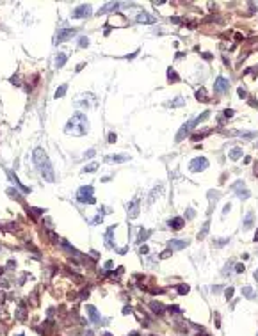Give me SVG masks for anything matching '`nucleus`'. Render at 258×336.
Listing matches in <instances>:
<instances>
[{
  "label": "nucleus",
  "mask_w": 258,
  "mask_h": 336,
  "mask_svg": "<svg viewBox=\"0 0 258 336\" xmlns=\"http://www.w3.org/2000/svg\"><path fill=\"white\" fill-rule=\"evenodd\" d=\"M94 189L91 185H86V187H80L79 189V192H77V199L80 201V203H87V205H93L94 203Z\"/></svg>",
  "instance_id": "obj_3"
},
{
  "label": "nucleus",
  "mask_w": 258,
  "mask_h": 336,
  "mask_svg": "<svg viewBox=\"0 0 258 336\" xmlns=\"http://www.w3.org/2000/svg\"><path fill=\"white\" fill-rule=\"evenodd\" d=\"M224 114L228 116V117H231V116H233V110H226V112H224Z\"/></svg>",
  "instance_id": "obj_48"
},
{
  "label": "nucleus",
  "mask_w": 258,
  "mask_h": 336,
  "mask_svg": "<svg viewBox=\"0 0 258 336\" xmlns=\"http://www.w3.org/2000/svg\"><path fill=\"white\" fill-rule=\"evenodd\" d=\"M178 292L182 293V295H185V293L189 292V286H187V285H180L178 286Z\"/></svg>",
  "instance_id": "obj_36"
},
{
  "label": "nucleus",
  "mask_w": 258,
  "mask_h": 336,
  "mask_svg": "<svg viewBox=\"0 0 258 336\" xmlns=\"http://www.w3.org/2000/svg\"><path fill=\"white\" fill-rule=\"evenodd\" d=\"M86 311L89 313L93 324H98V325H100V324H101V325H103V324H107V320H105V318H103L98 311H96V308H94V306H86Z\"/></svg>",
  "instance_id": "obj_6"
},
{
  "label": "nucleus",
  "mask_w": 258,
  "mask_h": 336,
  "mask_svg": "<svg viewBox=\"0 0 258 336\" xmlns=\"http://www.w3.org/2000/svg\"><path fill=\"white\" fill-rule=\"evenodd\" d=\"M169 254H171L169 251H167V253H162V254H160V258H169Z\"/></svg>",
  "instance_id": "obj_45"
},
{
  "label": "nucleus",
  "mask_w": 258,
  "mask_h": 336,
  "mask_svg": "<svg viewBox=\"0 0 258 336\" xmlns=\"http://www.w3.org/2000/svg\"><path fill=\"white\" fill-rule=\"evenodd\" d=\"M7 194L11 196V198H16V199H22V196H20V192L18 190H15V189H9Z\"/></svg>",
  "instance_id": "obj_33"
},
{
  "label": "nucleus",
  "mask_w": 258,
  "mask_h": 336,
  "mask_svg": "<svg viewBox=\"0 0 258 336\" xmlns=\"http://www.w3.org/2000/svg\"><path fill=\"white\" fill-rule=\"evenodd\" d=\"M118 6H119L118 2H110V4H107L105 7H101L100 11H98V15H105V13H109V11H112V9H116Z\"/></svg>",
  "instance_id": "obj_21"
},
{
  "label": "nucleus",
  "mask_w": 258,
  "mask_h": 336,
  "mask_svg": "<svg viewBox=\"0 0 258 336\" xmlns=\"http://www.w3.org/2000/svg\"><path fill=\"white\" fill-rule=\"evenodd\" d=\"M253 221H255V214L249 212V214L246 215V219H244V226H242L244 231H247L249 228H253Z\"/></svg>",
  "instance_id": "obj_16"
},
{
  "label": "nucleus",
  "mask_w": 258,
  "mask_h": 336,
  "mask_svg": "<svg viewBox=\"0 0 258 336\" xmlns=\"http://www.w3.org/2000/svg\"><path fill=\"white\" fill-rule=\"evenodd\" d=\"M231 295H233V288L230 286L228 290H226V299H231Z\"/></svg>",
  "instance_id": "obj_40"
},
{
  "label": "nucleus",
  "mask_w": 258,
  "mask_h": 336,
  "mask_svg": "<svg viewBox=\"0 0 258 336\" xmlns=\"http://www.w3.org/2000/svg\"><path fill=\"white\" fill-rule=\"evenodd\" d=\"M167 224H169V228H173V229H182L183 226H185V219H182V217H174V219H171Z\"/></svg>",
  "instance_id": "obj_12"
},
{
  "label": "nucleus",
  "mask_w": 258,
  "mask_h": 336,
  "mask_svg": "<svg viewBox=\"0 0 258 336\" xmlns=\"http://www.w3.org/2000/svg\"><path fill=\"white\" fill-rule=\"evenodd\" d=\"M103 336H112V334H110V333H105V334H103Z\"/></svg>",
  "instance_id": "obj_53"
},
{
  "label": "nucleus",
  "mask_w": 258,
  "mask_h": 336,
  "mask_svg": "<svg viewBox=\"0 0 258 336\" xmlns=\"http://www.w3.org/2000/svg\"><path fill=\"white\" fill-rule=\"evenodd\" d=\"M192 217H194V210H192V208H189V210H187L185 219H192Z\"/></svg>",
  "instance_id": "obj_38"
},
{
  "label": "nucleus",
  "mask_w": 258,
  "mask_h": 336,
  "mask_svg": "<svg viewBox=\"0 0 258 336\" xmlns=\"http://www.w3.org/2000/svg\"><path fill=\"white\" fill-rule=\"evenodd\" d=\"M107 162H127L128 160V155H109L105 157Z\"/></svg>",
  "instance_id": "obj_17"
},
{
  "label": "nucleus",
  "mask_w": 258,
  "mask_h": 336,
  "mask_svg": "<svg viewBox=\"0 0 258 336\" xmlns=\"http://www.w3.org/2000/svg\"><path fill=\"white\" fill-rule=\"evenodd\" d=\"M255 174H258V164H256V167H255Z\"/></svg>",
  "instance_id": "obj_51"
},
{
  "label": "nucleus",
  "mask_w": 258,
  "mask_h": 336,
  "mask_svg": "<svg viewBox=\"0 0 258 336\" xmlns=\"http://www.w3.org/2000/svg\"><path fill=\"white\" fill-rule=\"evenodd\" d=\"M66 61H68V55L66 53H62V52H59L57 55H55V68H62V66L66 64Z\"/></svg>",
  "instance_id": "obj_14"
},
{
  "label": "nucleus",
  "mask_w": 258,
  "mask_h": 336,
  "mask_svg": "<svg viewBox=\"0 0 258 336\" xmlns=\"http://www.w3.org/2000/svg\"><path fill=\"white\" fill-rule=\"evenodd\" d=\"M182 105H185V98H182V96H176L173 101H169L167 103V107H182Z\"/></svg>",
  "instance_id": "obj_19"
},
{
  "label": "nucleus",
  "mask_w": 258,
  "mask_h": 336,
  "mask_svg": "<svg viewBox=\"0 0 258 336\" xmlns=\"http://www.w3.org/2000/svg\"><path fill=\"white\" fill-rule=\"evenodd\" d=\"M75 34H77V30H75V29H62V30H59L57 34H55L54 45H59V43H62V41H68V39L73 37Z\"/></svg>",
  "instance_id": "obj_5"
},
{
  "label": "nucleus",
  "mask_w": 258,
  "mask_h": 336,
  "mask_svg": "<svg viewBox=\"0 0 258 336\" xmlns=\"http://www.w3.org/2000/svg\"><path fill=\"white\" fill-rule=\"evenodd\" d=\"M100 222H101V215H96V217L93 219V222H91V224H100Z\"/></svg>",
  "instance_id": "obj_41"
},
{
  "label": "nucleus",
  "mask_w": 258,
  "mask_h": 336,
  "mask_svg": "<svg viewBox=\"0 0 258 336\" xmlns=\"http://www.w3.org/2000/svg\"><path fill=\"white\" fill-rule=\"evenodd\" d=\"M151 309H153L155 313H162V311H164V306H162L160 302H151Z\"/></svg>",
  "instance_id": "obj_28"
},
{
  "label": "nucleus",
  "mask_w": 258,
  "mask_h": 336,
  "mask_svg": "<svg viewBox=\"0 0 258 336\" xmlns=\"http://www.w3.org/2000/svg\"><path fill=\"white\" fill-rule=\"evenodd\" d=\"M80 46H82V48H84V46H87V45H89V39H87V37H80Z\"/></svg>",
  "instance_id": "obj_37"
},
{
  "label": "nucleus",
  "mask_w": 258,
  "mask_h": 336,
  "mask_svg": "<svg viewBox=\"0 0 258 336\" xmlns=\"http://www.w3.org/2000/svg\"><path fill=\"white\" fill-rule=\"evenodd\" d=\"M237 196H239L240 199H247V198H249V190H239Z\"/></svg>",
  "instance_id": "obj_34"
},
{
  "label": "nucleus",
  "mask_w": 258,
  "mask_h": 336,
  "mask_svg": "<svg viewBox=\"0 0 258 336\" xmlns=\"http://www.w3.org/2000/svg\"><path fill=\"white\" fill-rule=\"evenodd\" d=\"M11 82H13V84H16V86H18V84H20V82H18V79H16V77H13V79H11Z\"/></svg>",
  "instance_id": "obj_47"
},
{
  "label": "nucleus",
  "mask_w": 258,
  "mask_h": 336,
  "mask_svg": "<svg viewBox=\"0 0 258 336\" xmlns=\"http://www.w3.org/2000/svg\"><path fill=\"white\" fill-rule=\"evenodd\" d=\"M244 270V265H237V272H242Z\"/></svg>",
  "instance_id": "obj_46"
},
{
  "label": "nucleus",
  "mask_w": 258,
  "mask_h": 336,
  "mask_svg": "<svg viewBox=\"0 0 258 336\" xmlns=\"http://www.w3.org/2000/svg\"><path fill=\"white\" fill-rule=\"evenodd\" d=\"M230 208H231V206H230V203H228V205L224 206V210H222V214H228V212H230Z\"/></svg>",
  "instance_id": "obj_44"
},
{
  "label": "nucleus",
  "mask_w": 258,
  "mask_h": 336,
  "mask_svg": "<svg viewBox=\"0 0 258 336\" xmlns=\"http://www.w3.org/2000/svg\"><path fill=\"white\" fill-rule=\"evenodd\" d=\"M87 130H89V125H87L86 116L82 114V112H75L73 117L68 121V125L64 126L66 134H71V135H77V137L87 134Z\"/></svg>",
  "instance_id": "obj_2"
},
{
  "label": "nucleus",
  "mask_w": 258,
  "mask_h": 336,
  "mask_svg": "<svg viewBox=\"0 0 258 336\" xmlns=\"http://www.w3.org/2000/svg\"><path fill=\"white\" fill-rule=\"evenodd\" d=\"M96 169H98V164H89V165H86V167H84V172H93V171H96Z\"/></svg>",
  "instance_id": "obj_31"
},
{
  "label": "nucleus",
  "mask_w": 258,
  "mask_h": 336,
  "mask_svg": "<svg viewBox=\"0 0 258 336\" xmlns=\"http://www.w3.org/2000/svg\"><path fill=\"white\" fill-rule=\"evenodd\" d=\"M94 153H96L94 150H87V153L84 155V157H86V158H91V157H94Z\"/></svg>",
  "instance_id": "obj_39"
},
{
  "label": "nucleus",
  "mask_w": 258,
  "mask_h": 336,
  "mask_svg": "<svg viewBox=\"0 0 258 336\" xmlns=\"http://www.w3.org/2000/svg\"><path fill=\"white\" fill-rule=\"evenodd\" d=\"M196 98H198V100H201V101H208V98L205 96V91H203V89H198V93H196Z\"/></svg>",
  "instance_id": "obj_30"
},
{
  "label": "nucleus",
  "mask_w": 258,
  "mask_h": 336,
  "mask_svg": "<svg viewBox=\"0 0 258 336\" xmlns=\"http://www.w3.org/2000/svg\"><path fill=\"white\" fill-rule=\"evenodd\" d=\"M109 142H116V134H109Z\"/></svg>",
  "instance_id": "obj_43"
},
{
  "label": "nucleus",
  "mask_w": 258,
  "mask_h": 336,
  "mask_svg": "<svg viewBox=\"0 0 258 336\" xmlns=\"http://www.w3.org/2000/svg\"><path fill=\"white\" fill-rule=\"evenodd\" d=\"M7 176H9L11 180H13V181H15V183H16L18 187H20V189H22L23 192H30V189H29V187H25V185H22V183H20V180L16 178V174H13L11 171H7Z\"/></svg>",
  "instance_id": "obj_18"
},
{
  "label": "nucleus",
  "mask_w": 258,
  "mask_h": 336,
  "mask_svg": "<svg viewBox=\"0 0 258 336\" xmlns=\"http://www.w3.org/2000/svg\"><path fill=\"white\" fill-rule=\"evenodd\" d=\"M66 91H68V86H66V84H62L61 87H57V91H55V94H54V96H55V98H62Z\"/></svg>",
  "instance_id": "obj_23"
},
{
  "label": "nucleus",
  "mask_w": 258,
  "mask_h": 336,
  "mask_svg": "<svg viewBox=\"0 0 258 336\" xmlns=\"http://www.w3.org/2000/svg\"><path fill=\"white\" fill-rule=\"evenodd\" d=\"M137 23H155V20L148 13H139L137 15Z\"/></svg>",
  "instance_id": "obj_13"
},
{
  "label": "nucleus",
  "mask_w": 258,
  "mask_h": 336,
  "mask_svg": "<svg viewBox=\"0 0 258 336\" xmlns=\"http://www.w3.org/2000/svg\"><path fill=\"white\" fill-rule=\"evenodd\" d=\"M255 242H258V229H256V235H255Z\"/></svg>",
  "instance_id": "obj_50"
},
{
  "label": "nucleus",
  "mask_w": 258,
  "mask_h": 336,
  "mask_svg": "<svg viewBox=\"0 0 258 336\" xmlns=\"http://www.w3.org/2000/svg\"><path fill=\"white\" fill-rule=\"evenodd\" d=\"M91 13H93V11H91V6H89V4H84V6H79L75 11H71V18H86V16H89Z\"/></svg>",
  "instance_id": "obj_7"
},
{
  "label": "nucleus",
  "mask_w": 258,
  "mask_h": 336,
  "mask_svg": "<svg viewBox=\"0 0 258 336\" xmlns=\"http://www.w3.org/2000/svg\"><path fill=\"white\" fill-rule=\"evenodd\" d=\"M255 279H256V281H258V270L255 272Z\"/></svg>",
  "instance_id": "obj_52"
},
{
  "label": "nucleus",
  "mask_w": 258,
  "mask_h": 336,
  "mask_svg": "<svg viewBox=\"0 0 258 336\" xmlns=\"http://www.w3.org/2000/svg\"><path fill=\"white\" fill-rule=\"evenodd\" d=\"M114 228L116 226H110L105 233V245L107 247H114V240H112V233H114Z\"/></svg>",
  "instance_id": "obj_15"
},
{
  "label": "nucleus",
  "mask_w": 258,
  "mask_h": 336,
  "mask_svg": "<svg viewBox=\"0 0 258 336\" xmlns=\"http://www.w3.org/2000/svg\"><path fill=\"white\" fill-rule=\"evenodd\" d=\"M208 167V160L205 157H196L191 160V164H189V169L192 172H198V171H205Z\"/></svg>",
  "instance_id": "obj_4"
},
{
  "label": "nucleus",
  "mask_w": 258,
  "mask_h": 336,
  "mask_svg": "<svg viewBox=\"0 0 258 336\" xmlns=\"http://www.w3.org/2000/svg\"><path fill=\"white\" fill-rule=\"evenodd\" d=\"M219 198H221V194L217 192V190H210V192H208V199H210V201H214V203H215L217 199H219Z\"/></svg>",
  "instance_id": "obj_29"
},
{
  "label": "nucleus",
  "mask_w": 258,
  "mask_h": 336,
  "mask_svg": "<svg viewBox=\"0 0 258 336\" xmlns=\"http://www.w3.org/2000/svg\"><path fill=\"white\" fill-rule=\"evenodd\" d=\"M242 295L246 297V299H255V297H256L251 286H242Z\"/></svg>",
  "instance_id": "obj_20"
},
{
  "label": "nucleus",
  "mask_w": 258,
  "mask_h": 336,
  "mask_svg": "<svg viewBox=\"0 0 258 336\" xmlns=\"http://www.w3.org/2000/svg\"><path fill=\"white\" fill-rule=\"evenodd\" d=\"M139 215V199H134L128 205V217L130 219H135Z\"/></svg>",
  "instance_id": "obj_10"
},
{
  "label": "nucleus",
  "mask_w": 258,
  "mask_h": 336,
  "mask_svg": "<svg viewBox=\"0 0 258 336\" xmlns=\"http://www.w3.org/2000/svg\"><path fill=\"white\" fill-rule=\"evenodd\" d=\"M160 192H162V185L155 187V189H153V192H151V196H150V203H153V201H155V198H157Z\"/></svg>",
  "instance_id": "obj_26"
},
{
  "label": "nucleus",
  "mask_w": 258,
  "mask_h": 336,
  "mask_svg": "<svg viewBox=\"0 0 258 336\" xmlns=\"http://www.w3.org/2000/svg\"><path fill=\"white\" fill-rule=\"evenodd\" d=\"M2 272H4V269H2V267H0V274H2Z\"/></svg>",
  "instance_id": "obj_54"
},
{
  "label": "nucleus",
  "mask_w": 258,
  "mask_h": 336,
  "mask_svg": "<svg viewBox=\"0 0 258 336\" xmlns=\"http://www.w3.org/2000/svg\"><path fill=\"white\" fill-rule=\"evenodd\" d=\"M141 254H148V253H150V249H148V247H146V245H143V247H141Z\"/></svg>",
  "instance_id": "obj_42"
},
{
  "label": "nucleus",
  "mask_w": 258,
  "mask_h": 336,
  "mask_svg": "<svg viewBox=\"0 0 258 336\" xmlns=\"http://www.w3.org/2000/svg\"><path fill=\"white\" fill-rule=\"evenodd\" d=\"M208 116H210V112H203V114L200 116V117H196V119H194V125H198V123H201V121H205V119H207Z\"/></svg>",
  "instance_id": "obj_32"
},
{
  "label": "nucleus",
  "mask_w": 258,
  "mask_h": 336,
  "mask_svg": "<svg viewBox=\"0 0 258 336\" xmlns=\"http://www.w3.org/2000/svg\"><path fill=\"white\" fill-rule=\"evenodd\" d=\"M189 242L187 240H169V249L173 251H178V249H185Z\"/></svg>",
  "instance_id": "obj_11"
},
{
  "label": "nucleus",
  "mask_w": 258,
  "mask_h": 336,
  "mask_svg": "<svg viewBox=\"0 0 258 336\" xmlns=\"http://www.w3.org/2000/svg\"><path fill=\"white\" fill-rule=\"evenodd\" d=\"M242 157V150L240 148H233V150L230 151V158L231 160H237V158H240Z\"/></svg>",
  "instance_id": "obj_22"
},
{
  "label": "nucleus",
  "mask_w": 258,
  "mask_h": 336,
  "mask_svg": "<svg viewBox=\"0 0 258 336\" xmlns=\"http://www.w3.org/2000/svg\"><path fill=\"white\" fill-rule=\"evenodd\" d=\"M194 126H196V125H194V121H189L187 125H183V126L180 128V132L176 134V142H180V141H183V137H185L187 134H189V132H191V130L194 128Z\"/></svg>",
  "instance_id": "obj_9"
},
{
  "label": "nucleus",
  "mask_w": 258,
  "mask_h": 336,
  "mask_svg": "<svg viewBox=\"0 0 258 336\" xmlns=\"http://www.w3.org/2000/svg\"><path fill=\"white\" fill-rule=\"evenodd\" d=\"M167 77H169V82H178V75H176V73H174V70H173V68H169V70H167Z\"/></svg>",
  "instance_id": "obj_25"
},
{
  "label": "nucleus",
  "mask_w": 258,
  "mask_h": 336,
  "mask_svg": "<svg viewBox=\"0 0 258 336\" xmlns=\"http://www.w3.org/2000/svg\"><path fill=\"white\" fill-rule=\"evenodd\" d=\"M237 93H239V98H242V100L247 98V93H246V89H242V87H239V91H237Z\"/></svg>",
  "instance_id": "obj_35"
},
{
  "label": "nucleus",
  "mask_w": 258,
  "mask_h": 336,
  "mask_svg": "<svg viewBox=\"0 0 258 336\" xmlns=\"http://www.w3.org/2000/svg\"><path fill=\"white\" fill-rule=\"evenodd\" d=\"M230 87V82L224 77H217V80L214 82V91L215 93H226Z\"/></svg>",
  "instance_id": "obj_8"
},
{
  "label": "nucleus",
  "mask_w": 258,
  "mask_h": 336,
  "mask_svg": "<svg viewBox=\"0 0 258 336\" xmlns=\"http://www.w3.org/2000/svg\"><path fill=\"white\" fill-rule=\"evenodd\" d=\"M208 228H210V224H208V221L203 224V228H201V231L198 233V238H205L207 236V233H208Z\"/></svg>",
  "instance_id": "obj_24"
},
{
  "label": "nucleus",
  "mask_w": 258,
  "mask_h": 336,
  "mask_svg": "<svg viewBox=\"0 0 258 336\" xmlns=\"http://www.w3.org/2000/svg\"><path fill=\"white\" fill-rule=\"evenodd\" d=\"M105 267H107V269H112V267H114V263H112V262H107V265H105Z\"/></svg>",
  "instance_id": "obj_49"
},
{
  "label": "nucleus",
  "mask_w": 258,
  "mask_h": 336,
  "mask_svg": "<svg viewBox=\"0 0 258 336\" xmlns=\"http://www.w3.org/2000/svg\"><path fill=\"white\" fill-rule=\"evenodd\" d=\"M148 235H150V231H146V229H141V231H139V236H137V242H139V244L144 242V240L148 238Z\"/></svg>",
  "instance_id": "obj_27"
},
{
  "label": "nucleus",
  "mask_w": 258,
  "mask_h": 336,
  "mask_svg": "<svg viewBox=\"0 0 258 336\" xmlns=\"http://www.w3.org/2000/svg\"><path fill=\"white\" fill-rule=\"evenodd\" d=\"M32 158H34V164H36V169L39 171V174L46 181H55V172H54V167L50 164V158L46 155V151L41 148H36L32 153Z\"/></svg>",
  "instance_id": "obj_1"
}]
</instances>
